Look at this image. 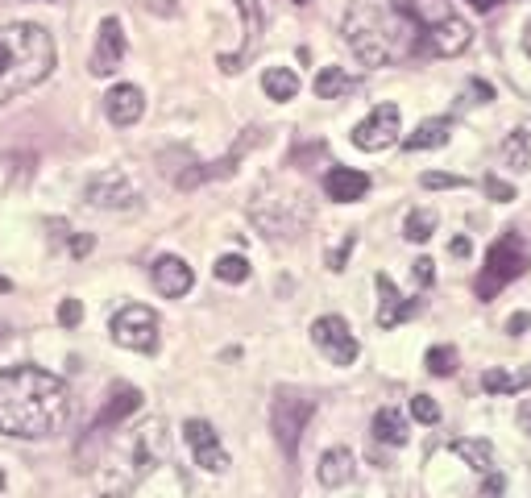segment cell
Instances as JSON below:
<instances>
[{
  "mask_svg": "<svg viewBox=\"0 0 531 498\" xmlns=\"http://www.w3.org/2000/svg\"><path fill=\"white\" fill-rule=\"evenodd\" d=\"M121 59H125V25H121V17H104L88 71H92L96 79H104V75H113V71L121 67Z\"/></svg>",
  "mask_w": 531,
  "mask_h": 498,
  "instance_id": "obj_14",
  "label": "cell"
},
{
  "mask_svg": "<svg viewBox=\"0 0 531 498\" xmlns=\"http://www.w3.org/2000/svg\"><path fill=\"white\" fill-rule=\"evenodd\" d=\"M262 92L270 96V100H295L299 96V75L291 71V67H270L266 75H262Z\"/></svg>",
  "mask_w": 531,
  "mask_h": 498,
  "instance_id": "obj_24",
  "label": "cell"
},
{
  "mask_svg": "<svg viewBox=\"0 0 531 498\" xmlns=\"http://www.w3.org/2000/svg\"><path fill=\"white\" fill-rule=\"evenodd\" d=\"M54 63H59V50L54 38L34 21H17L0 30V108L9 100H17L21 92L38 88L42 79H50Z\"/></svg>",
  "mask_w": 531,
  "mask_h": 498,
  "instance_id": "obj_3",
  "label": "cell"
},
{
  "mask_svg": "<svg viewBox=\"0 0 531 498\" xmlns=\"http://www.w3.org/2000/svg\"><path fill=\"white\" fill-rule=\"evenodd\" d=\"M502 158H507L511 171H527V166H531V133L527 129H515L507 137V146H502Z\"/></svg>",
  "mask_w": 531,
  "mask_h": 498,
  "instance_id": "obj_28",
  "label": "cell"
},
{
  "mask_svg": "<svg viewBox=\"0 0 531 498\" xmlns=\"http://www.w3.org/2000/svg\"><path fill=\"white\" fill-rule=\"evenodd\" d=\"M104 113H108V121L121 125V129L137 125V121H142V113H146L142 88H137V83H117V88L104 96Z\"/></svg>",
  "mask_w": 531,
  "mask_h": 498,
  "instance_id": "obj_16",
  "label": "cell"
},
{
  "mask_svg": "<svg viewBox=\"0 0 531 498\" xmlns=\"http://www.w3.org/2000/svg\"><path fill=\"white\" fill-rule=\"evenodd\" d=\"M113 341L133 353H154L158 349V316L146 303H129L113 316Z\"/></svg>",
  "mask_w": 531,
  "mask_h": 498,
  "instance_id": "obj_7",
  "label": "cell"
},
{
  "mask_svg": "<svg viewBox=\"0 0 531 498\" xmlns=\"http://www.w3.org/2000/svg\"><path fill=\"white\" fill-rule=\"evenodd\" d=\"M432 233H436V212H432V208H415V212H407V220H403V237H407V241L424 245Z\"/></svg>",
  "mask_w": 531,
  "mask_h": 498,
  "instance_id": "obj_27",
  "label": "cell"
},
{
  "mask_svg": "<svg viewBox=\"0 0 531 498\" xmlns=\"http://www.w3.org/2000/svg\"><path fill=\"white\" fill-rule=\"evenodd\" d=\"M79 320H83V303H79V299H63V303H59V324H63V328H75Z\"/></svg>",
  "mask_w": 531,
  "mask_h": 498,
  "instance_id": "obj_35",
  "label": "cell"
},
{
  "mask_svg": "<svg viewBox=\"0 0 531 498\" xmlns=\"http://www.w3.org/2000/svg\"><path fill=\"white\" fill-rule=\"evenodd\" d=\"M312 341H316V349L328 357L332 366H353L357 353H361V345H357V337H353V328H349L341 316H320V320L312 324Z\"/></svg>",
  "mask_w": 531,
  "mask_h": 498,
  "instance_id": "obj_8",
  "label": "cell"
},
{
  "mask_svg": "<svg viewBox=\"0 0 531 498\" xmlns=\"http://www.w3.org/2000/svg\"><path fill=\"white\" fill-rule=\"evenodd\" d=\"M523 328H531V312H519V316L507 320V332H511V337H523Z\"/></svg>",
  "mask_w": 531,
  "mask_h": 498,
  "instance_id": "obj_39",
  "label": "cell"
},
{
  "mask_svg": "<svg viewBox=\"0 0 531 498\" xmlns=\"http://www.w3.org/2000/svg\"><path fill=\"white\" fill-rule=\"evenodd\" d=\"M353 249H357V233H345L341 245H332V249H328V270H345V262H349Z\"/></svg>",
  "mask_w": 531,
  "mask_h": 498,
  "instance_id": "obj_32",
  "label": "cell"
},
{
  "mask_svg": "<svg viewBox=\"0 0 531 498\" xmlns=\"http://www.w3.org/2000/svg\"><path fill=\"white\" fill-rule=\"evenodd\" d=\"M316 478H320V486H328V490H337V486L353 482V453H349V449H328V453L320 457V465H316Z\"/></svg>",
  "mask_w": 531,
  "mask_h": 498,
  "instance_id": "obj_21",
  "label": "cell"
},
{
  "mask_svg": "<svg viewBox=\"0 0 531 498\" xmlns=\"http://www.w3.org/2000/svg\"><path fill=\"white\" fill-rule=\"evenodd\" d=\"M0 341H5V328H0Z\"/></svg>",
  "mask_w": 531,
  "mask_h": 498,
  "instance_id": "obj_47",
  "label": "cell"
},
{
  "mask_svg": "<svg viewBox=\"0 0 531 498\" xmlns=\"http://www.w3.org/2000/svg\"><path fill=\"white\" fill-rule=\"evenodd\" d=\"M295 5H307V0H295Z\"/></svg>",
  "mask_w": 531,
  "mask_h": 498,
  "instance_id": "obj_48",
  "label": "cell"
},
{
  "mask_svg": "<svg viewBox=\"0 0 531 498\" xmlns=\"http://www.w3.org/2000/svg\"><path fill=\"white\" fill-rule=\"evenodd\" d=\"M523 386H531V366L519 370V374H507V370H486L482 374L486 395H515V391H523Z\"/></svg>",
  "mask_w": 531,
  "mask_h": 498,
  "instance_id": "obj_26",
  "label": "cell"
},
{
  "mask_svg": "<svg viewBox=\"0 0 531 498\" xmlns=\"http://www.w3.org/2000/svg\"><path fill=\"white\" fill-rule=\"evenodd\" d=\"M502 494H507V478H502L498 469H494V474H486V482H482V494H478V498H502Z\"/></svg>",
  "mask_w": 531,
  "mask_h": 498,
  "instance_id": "obj_36",
  "label": "cell"
},
{
  "mask_svg": "<svg viewBox=\"0 0 531 498\" xmlns=\"http://www.w3.org/2000/svg\"><path fill=\"white\" fill-rule=\"evenodd\" d=\"M453 453L469 469H478V474H494V449H490V440H453Z\"/></svg>",
  "mask_w": 531,
  "mask_h": 498,
  "instance_id": "obj_25",
  "label": "cell"
},
{
  "mask_svg": "<svg viewBox=\"0 0 531 498\" xmlns=\"http://www.w3.org/2000/svg\"><path fill=\"white\" fill-rule=\"evenodd\" d=\"M183 436H187V445L195 453V465L208 469V474H225V469H229V453L220 449V436H216V428L208 420H187Z\"/></svg>",
  "mask_w": 531,
  "mask_h": 498,
  "instance_id": "obj_13",
  "label": "cell"
},
{
  "mask_svg": "<svg viewBox=\"0 0 531 498\" xmlns=\"http://www.w3.org/2000/svg\"><path fill=\"white\" fill-rule=\"evenodd\" d=\"M142 407V391L137 386H113V395H108V403H104V411L96 415V424H92V432H104V428H117L121 420H129V415Z\"/></svg>",
  "mask_w": 531,
  "mask_h": 498,
  "instance_id": "obj_19",
  "label": "cell"
},
{
  "mask_svg": "<svg viewBox=\"0 0 531 498\" xmlns=\"http://www.w3.org/2000/svg\"><path fill=\"white\" fill-rule=\"evenodd\" d=\"M212 270H216V279H220V283H233V287L249 279V262H245L241 254H225Z\"/></svg>",
  "mask_w": 531,
  "mask_h": 498,
  "instance_id": "obj_30",
  "label": "cell"
},
{
  "mask_svg": "<svg viewBox=\"0 0 531 498\" xmlns=\"http://www.w3.org/2000/svg\"><path fill=\"white\" fill-rule=\"evenodd\" d=\"M449 249H453V254H457V258H465V254H469V241H465V237H457V241H453Z\"/></svg>",
  "mask_w": 531,
  "mask_h": 498,
  "instance_id": "obj_41",
  "label": "cell"
},
{
  "mask_svg": "<svg viewBox=\"0 0 531 498\" xmlns=\"http://www.w3.org/2000/svg\"><path fill=\"white\" fill-rule=\"evenodd\" d=\"M424 366H428V374H436V378L457 374V349H453V345H432L428 357H424Z\"/></svg>",
  "mask_w": 531,
  "mask_h": 498,
  "instance_id": "obj_29",
  "label": "cell"
},
{
  "mask_svg": "<svg viewBox=\"0 0 531 498\" xmlns=\"http://www.w3.org/2000/svg\"><path fill=\"white\" fill-rule=\"evenodd\" d=\"M519 424H523V428H531V399H527V403H523V411H519Z\"/></svg>",
  "mask_w": 531,
  "mask_h": 498,
  "instance_id": "obj_43",
  "label": "cell"
},
{
  "mask_svg": "<svg viewBox=\"0 0 531 498\" xmlns=\"http://www.w3.org/2000/svg\"><path fill=\"white\" fill-rule=\"evenodd\" d=\"M312 88H316L320 100H341V96L357 92V79H353L349 71H341V67H320V75H316Z\"/></svg>",
  "mask_w": 531,
  "mask_h": 498,
  "instance_id": "obj_23",
  "label": "cell"
},
{
  "mask_svg": "<svg viewBox=\"0 0 531 498\" xmlns=\"http://www.w3.org/2000/svg\"><path fill=\"white\" fill-rule=\"evenodd\" d=\"M407 415L399 411V407H382L378 415H374V440H382V445H407Z\"/></svg>",
  "mask_w": 531,
  "mask_h": 498,
  "instance_id": "obj_22",
  "label": "cell"
},
{
  "mask_svg": "<svg viewBox=\"0 0 531 498\" xmlns=\"http://www.w3.org/2000/svg\"><path fill=\"white\" fill-rule=\"evenodd\" d=\"M453 137V117H428V121H419V129L415 133H407V150L415 154V150H436V146H444Z\"/></svg>",
  "mask_w": 531,
  "mask_h": 498,
  "instance_id": "obj_20",
  "label": "cell"
},
{
  "mask_svg": "<svg viewBox=\"0 0 531 498\" xmlns=\"http://www.w3.org/2000/svg\"><path fill=\"white\" fill-rule=\"evenodd\" d=\"M312 415H316V399L295 395V391H278L274 395V403H270V428H274L278 449H283L287 457L299 453V440H303L307 424H312Z\"/></svg>",
  "mask_w": 531,
  "mask_h": 498,
  "instance_id": "obj_6",
  "label": "cell"
},
{
  "mask_svg": "<svg viewBox=\"0 0 531 498\" xmlns=\"http://www.w3.org/2000/svg\"><path fill=\"white\" fill-rule=\"evenodd\" d=\"M71 415V391L63 378L38 366L0 370V432L21 440H46L63 432Z\"/></svg>",
  "mask_w": 531,
  "mask_h": 498,
  "instance_id": "obj_1",
  "label": "cell"
},
{
  "mask_svg": "<svg viewBox=\"0 0 531 498\" xmlns=\"http://www.w3.org/2000/svg\"><path fill=\"white\" fill-rule=\"evenodd\" d=\"M465 96H469L473 104H490V100H494V88H490V83H482V79H473L469 88H465Z\"/></svg>",
  "mask_w": 531,
  "mask_h": 498,
  "instance_id": "obj_38",
  "label": "cell"
},
{
  "mask_svg": "<svg viewBox=\"0 0 531 498\" xmlns=\"http://www.w3.org/2000/svg\"><path fill=\"white\" fill-rule=\"evenodd\" d=\"M523 50L531 54V21H527V34H523Z\"/></svg>",
  "mask_w": 531,
  "mask_h": 498,
  "instance_id": "obj_44",
  "label": "cell"
},
{
  "mask_svg": "<svg viewBox=\"0 0 531 498\" xmlns=\"http://www.w3.org/2000/svg\"><path fill=\"white\" fill-rule=\"evenodd\" d=\"M345 42L366 67H390L415 54V46L424 42L415 30V21L390 5V0H357L345 13Z\"/></svg>",
  "mask_w": 531,
  "mask_h": 498,
  "instance_id": "obj_2",
  "label": "cell"
},
{
  "mask_svg": "<svg viewBox=\"0 0 531 498\" xmlns=\"http://www.w3.org/2000/svg\"><path fill=\"white\" fill-rule=\"evenodd\" d=\"M150 279H154L158 295H166V299H183V295L191 291V283H195V274H191V266H187L183 258L162 254V258L154 262V270H150Z\"/></svg>",
  "mask_w": 531,
  "mask_h": 498,
  "instance_id": "obj_17",
  "label": "cell"
},
{
  "mask_svg": "<svg viewBox=\"0 0 531 498\" xmlns=\"http://www.w3.org/2000/svg\"><path fill=\"white\" fill-rule=\"evenodd\" d=\"M399 108L395 104H378L374 113L353 129V146L366 150V154H378V150H390L399 142Z\"/></svg>",
  "mask_w": 531,
  "mask_h": 498,
  "instance_id": "obj_9",
  "label": "cell"
},
{
  "mask_svg": "<svg viewBox=\"0 0 531 498\" xmlns=\"http://www.w3.org/2000/svg\"><path fill=\"white\" fill-rule=\"evenodd\" d=\"M415 283H419V287H432V283H436V262H432V258H419V262H415Z\"/></svg>",
  "mask_w": 531,
  "mask_h": 498,
  "instance_id": "obj_37",
  "label": "cell"
},
{
  "mask_svg": "<svg viewBox=\"0 0 531 498\" xmlns=\"http://www.w3.org/2000/svg\"><path fill=\"white\" fill-rule=\"evenodd\" d=\"M370 191V175L353 171V166H332V171L324 175V196L337 200V204H353Z\"/></svg>",
  "mask_w": 531,
  "mask_h": 498,
  "instance_id": "obj_18",
  "label": "cell"
},
{
  "mask_svg": "<svg viewBox=\"0 0 531 498\" xmlns=\"http://www.w3.org/2000/svg\"><path fill=\"white\" fill-rule=\"evenodd\" d=\"M395 5L415 21L424 46L432 54H440V59H453V54L469 50L473 30H469V21L449 5V0H395Z\"/></svg>",
  "mask_w": 531,
  "mask_h": 498,
  "instance_id": "obj_4",
  "label": "cell"
},
{
  "mask_svg": "<svg viewBox=\"0 0 531 498\" xmlns=\"http://www.w3.org/2000/svg\"><path fill=\"white\" fill-rule=\"evenodd\" d=\"M482 187H486V196H490V200H498V204H511V200H515V187H511V183H502L498 175H486V183H482Z\"/></svg>",
  "mask_w": 531,
  "mask_h": 498,
  "instance_id": "obj_34",
  "label": "cell"
},
{
  "mask_svg": "<svg viewBox=\"0 0 531 498\" xmlns=\"http://www.w3.org/2000/svg\"><path fill=\"white\" fill-rule=\"evenodd\" d=\"M83 196H88L92 208H108V212H129L137 208V187L121 175V171H104V175H92L88 187H83Z\"/></svg>",
  "mask_w": 531,
  "mask_h": 498,
  "instance_id": "obj_10",
  "label": "cell"
},
{
  "mask_svg": "<svg viewBox=\"0 0 531 498\" xmlns=\"http://www.w3.org/2000/svg\"><path fill=\"white\" fill-rule=\"evenodd\" d=\"M0 490H5V469H0Z\"/></svg>",
  "mask_w": 531,
  "mask_h": 498,
  "instance_id": "obj_46",
  "label": "cell"
},
{
  "mask_svg": "<svg viewBox=\"0 0 531 498\" xmlns=\"http://www.w3.org/2000/svg\"><path fill=\"white\" fill-rule=\"evenodd\" d=\"M411 415H415L419 424H440V407H436L432 395H415L411 399Z\"/></svg>",
  "mask_w": 531,
  "mask_h": 498,
  "instance_id": "obj_31",
  "label": "cell"
},
{
  "mask_svg": "<svg viewBox=\"0 0 531 498\" xmlns=\"http://www.w3.org/2000/svg\"><path fill=\"white\" fill-rule=\"evenodd\" d=\"M419 183H424L428 191H449V187H465V179H461V175H444V171H428V175L419 179Z\"/></svg>",
  "mask_w": 531,
  "mask_h": 498,
  "instance_id": "obj_33",
  "label": "cell"
},
{
  "mask_svg": "<svg viewBox=\"0 0 531 498\" xmlns=\"http://www.w3.org/2000/svg\"><path fill=\"white\" fill-rule=\"evenodd\" d=\"M92 249H96V241H92V237H71V254H75V258H88Z\"/></svg>",
  "mask_w": 531,
  "mask_h": 498,
  "instance_id": "obj_40",
  "label": "cell"
},
{
  "mask_svg": "<svg viewBox=\"0 0 531 498\" xmlns=\"http://www.w3.org/2000/svg\"><path fill=\"white\" fill-rule=\"evenodd\" d=\"M5 291H13V283H9V279H0V295H5Z\"/></svg>",
  "mask_w": 531,
  "mask_h": 498,
  "instance_id": "obj_45",
  "label": "cell"
},
{
  "mask_svg": "<svg viewBox=\"0 0 531 498\" xmlns=\"http://www.w3.org/2000/svg\"><path fill=\"white\" fill-rule=\"evenodd\" d=\"M374 283H378V295H382L378 316H374L378 328H399V324H407L419 312V299H403L399 287L390 283V274H374Z\"/></svg>",
  "mask_w": 531,
  "mask_h": 498,
  "instance_id": "obj_15",
  "label": "cell"
},
{
  "mask_svg": "<svg viewBox=\"0 0 531 498\" xmlns=\"http://www.w3.org/2000/svg\"><path fill=\"white\" fill-rule=\"evenodd\" d=\"M262 142V129H245L241 137H237V146L225 154V158H220V162H208V166H191V171H183L175 183L187 191V187H200V183H208V179H229L233 171H237V162L245 158V150L249 146H258Z\"/></svg>",
  "mask_w": 531,
  "mask_h": 498,
  "instance_id": "obj_12",
  "label": "cell"
},
{
  "mask_svg": "<svg viewBox=\"0 0 531 498\" xmlns=\"http://www.w3.org/2000/svg\"><path fill=\"white\" fill-rule=\"evenodd\" d=\"M531 266V254H527V241L519 233H507V237H498L490 245V254H486V266L478 274V283H473V295H478L482 303H490L498 291H507L515 279H523Z\"/></svg>",
  "mask_w": 531,
  "mask_h": 498,
  "instance_id": "obj_5",
  "label": "cell"
},
{
  "mask_svg": "<svg viewBox=\"0 0 531 498\" xmlns=\"http://www.w3.org/2000/svg\"><path fill=\"white\" fill-rule=\"evenodd\" d=\"M469 5H473V9H478V13H490V9L498 5V0H469Z\"/></svg>",
  "mask_w": 531,
  "mask_h": 498,
  "instance_id": "obj_42",
  "label": "cell"
},
{
  "mask_svg": "<svg viewBox=\"0 0 531 498\" xmlns=\"http://www.w3.org/2000/svg\"><path fill=\"white\" fill-rule=\"evenodd\" d=\"M237 13H241V25H245V42L237 54H220V71L225 75H237L245 63H249V54H254L262 46V30H266V13H262V0H237Z\"/></svg>",
  "mask_w": 531,
  "mask_h": 498,
  "instance_id": "obj_11",
  "label": "cell"
}]
</instances>
